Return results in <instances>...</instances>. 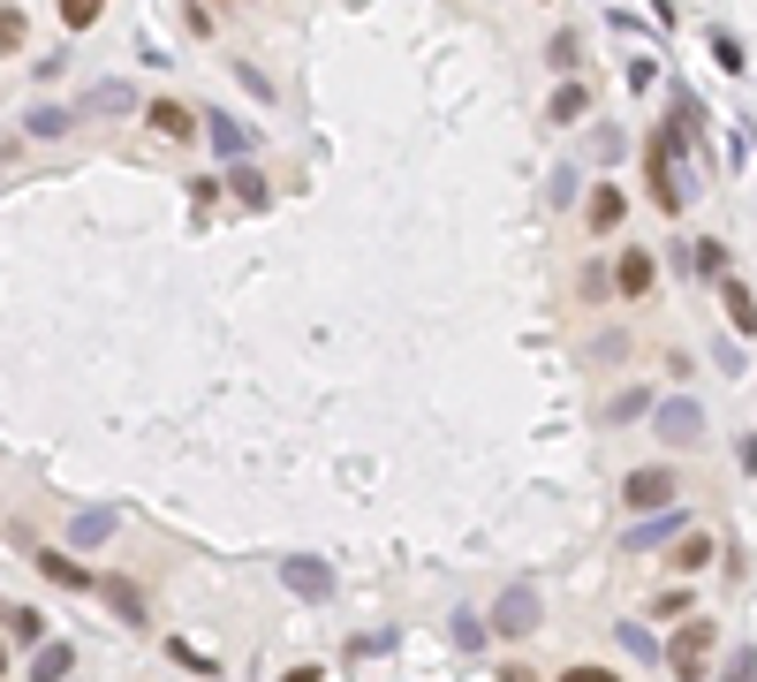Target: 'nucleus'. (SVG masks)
<instances>
[{"instance_id":"nucleus-1","label":"nucleus","mask_w":757,"mask_h":682,"mask_svg":"<svg viewBox=\"0 0 757 682\" xmlns=\"http://www.w3.org/2000/svg\"><path fill=\"white\" fill-rule=\"evenodd\" d=\"M689 137H682V122L674 130H659L651 145H644V182H651V205L659 212H682L689 205V182H682V168H674V153H682Z\"/></svg>"},{"instance_id":"nucleus-2","label":"nucleus","mask_w":757,"mask_h":682,"mask_svg":"<svg viewBox=\"0 0 757 682\" xmlns=\"http://www.w3.org/2000/svg\"><path fill=\"white\" fill-rule=\"evenodd\" d=\"M492 630H500V637H530V630H538V592H530V584H508L500 607H492Z\"/></svg>"},{"instance_id":"nucleus-3","label":"nucleus","mask_w":757,"mask_h":682,"mask_svg":"<svg viewBox=\"0 0 757 682\" xmlns=\"http://www.w3.org/2000/svg\"><path fill=\"white\" fill-rule=\"evenodd\" d=\"M705 653H712V622L697 614V622H682V630H674V645H667L659 660H667L674 675H697V668H705Z\"/></svg>"},{"instance_id":"nucleus-4","label":"nucleus","mask_w":757,"mask_h":682,"mask_svg":"<svg viewBox=\"0 0 757 682\" xmlns=\"http://www.w3.org/2000/svg\"><path fill=\"white\" fill-rule=\"evenodd\" d=\"M697 433H705V410H697L689 394L659 402V440H667V448H697Z\"/></svg>"},{"instance_id":"nucleus-5","label":"nucleus","mask_w":757,"mask_h":682,"mask_svg":"<svg viewBox=\"0 0 757 682\" xmlns=\"http://www.w3.org/2000/svg\"><path fill=\"white\" fill-rule=\"evenodd\" d=\"M674 494H682V478H674V471H628V486H621V501H628V509H667V501H674Z\"/></svg>"},{"instance_id":"nucleus-6","label":"nucleus","mask_w":757,"mask_h":682,"mask_svg":"<svg viewBox=\"0 0 757 682\" xmlns=\"http://www.w3.org/2000/svg\"><path fill=\"white\" fill-rule=\"evenodd\" d=\"M281 584H289L296 599H333V569H326V561H310V553L281 561Z\"/></svg>"},{"instance_id":"nucleus-7","label":"nucleus","mask_w":757,"mask_h":682,"mask_svg":"<svg viewBox=\"0 0 757 682\" xmlns=\"http://www.w3.org/2000/svg\"><path fill=\"white\" fill-rule=\"evenodd\" d=\"M145 122H151V137H167V145H190V137H197V114H190L182 99H151Z\"/></svg>"},{"instance_id":"nucleus-8","label":"nucleus","mask_w":757,"mask_h":682,"mask_svg":"<svg viewBox=\"0 0 757 682\" xmlns=\"http://www.w3.org/2000/svg\"><path fill=\"white\" fill-rule=\"evenodd\" d=\"M197 130L212 137V153H220V160H251V145H258V137H251V122H235V114H212V122H197Z\"/></svg>"},{"instance_id":"nucleus-9","label":"nucleus","mask_w":757,"mask_h":682,"mask_svg":"<svg viewBox=\"0 0 757 682\" xmlns=\"http://www.w3.org/2000/svg\"><path fill=\"white\" fill-rule=\"evenodd\" d=\"M99 592H107V607H114L130 630H151V607H145V592H137L130 576H99Z\"/></svg>"},{"instance_id":"nucleus-10","label":"nucleus","mask_w":757,"mask_h":682,"mask_svg":"<svg viewBox=\"0 0 757 682\" xmlns=\"http://www.w3.org/2000/svg\"><path fill=\"white\" fill-rule=\"evenodd\" d=\"M674 531H682V509L667 501V509H651V523H636V531H628V546H636V553H651V546H667Z\"/></svg>"},{"instance_id":"nucleus-11","label":"nucleus","mask_w":757,"mask_h":682,"mask_svg":"<svg viewBox=\"0 0 757 682\" xmlns=\"http://www.w3.org/2000/svg\"><path fill=\"white\" fill-rule=\"evenodd\" d=\"M621 220H628V190H613V182H599V190H591V228H599V235H613Z\"/></svg>"},{"instance_id":"nucleus-12","label":"nucleus","mask_w":757,"mask_h":682,"mask_svg":"<svg viewBox=\"0 0 757 682\" xmlns=\"http://www.w3.org/2000/svg\"><path fill=\"white\" fill-rule=\"evenodd\" d=\"M674 266H682V273H720V266H728V251L705 235V243H682V251H674Z\"/></svg>"},{"instance_id":"nucleus-13","label":"nucleus","mask_w":757,"mask_h":682,"mask_svg":"<svg viewBox=\"0 0 757 682\" xmlns=\"http://www.w3.org/2000/svg\"><path fill=\"white\" fill-rule=\"evenodd\" d=\"M613 281H621V289H628V296H644V289H651V281H659V266H651V251H628V258H621V266H613Z\"/></svg>"},{"instance_id":"nucleus-14","label":"nucleus","mask_w":757,"mask_h":682,"mask_svg":"<svg viewBox=\"0 0 757 682\" xmlns=\"http://www.w3.org/2000/svg\"><path fill=\"white\" fill-rule=\"evenodd\" d=\"M38 569H46L53 584H69V592H91V569H84V561H69V553H53V546L38 553Z\"/></svg>"},{"instance_id":"nucleus-15","label":"nucleus","mask_w":757,"mask_h":682,"mask_svg":"<svg viewBox=\"0 0 757 682\" xmlns=\"http://www.w3.org/2000/svg\"><path fill=\"white\" fill-rule=\"evenodd\" d=\"M613 637H621V653H628L636 668H659V645H651V630H644V622H621Z\"/></svg>"},{"instance_id":"nucleus-16","label":"nucleus","mask_w":757,"mask_h":682,"mask_svg":"<svg viewBox=\"0 0 757 682\" xmlns=\"http://www.w3.org/2000/svg\"><path fill=\"white\" fill-rule=\"evenodd\" d=\"M728 327H735V334H757V296L743 281H728Z\"/></svg>"},{"instance_id":"nucleus-17","label":"nucleus","mask_w":757,"mask_h":682,"mask_svg":"<svg viewBox=\"0 0 757 682\" xmlns=\"http://www.w3.org/2000/svg\"><path fill=\"white\" fill-rule=\"evenodd\" d=\"M667 546H674V569H705V561H712V538H705V531H689V538L674 531Z\"/></svg>"},{"instance_id":"nucleus-18","label":"nucleus","mask_w":757,"mask_h":682,"mask_svg":"<svg viewBox=\"0 0 757 682\" xmlns=\"http://www.w3.org/2000/svg\"><path fill=\"white\" fill-rule=\"evenodd\" d=\"M69 668H76V653H69V645H38V653H30V675H38V682L69 675Z\"/></svg>"},{"instance_id":"nucleus-19","label":"nucleus","mask_w":757,"mask_h":682,"mask_svg":"<svg viewBox=\"0 0 757 682\" xmlns=\"http://www.w3.org/2000/svg\"><path fill=\"white\" fill-rule=\"evenodd\" d=\"M107 531H114V509H84L76 523H69V538H76V546H99Z\"/></svg>"},{"instance_id":"nucleus-20","label":"nucleus","mask_w":757,"mask_h":682,"mask_svg":"<svg viewBox=\"0 0 757 682\" xmlns=\"http://www.w3.org/2000/svg\"><path fill=\"white\" fill-rule=\"evenodd\" d=\"M576 114H591V84H561L553 92V122H576Z\"/></svg>"},{"instance_id":"nucleus-21","label":"nucleus","mask_w":757,"mask_h":682,"mask_svg":"<svg viewBox=\"0 0 757 682\" xmlns=\"http://www.w3.org/2000/svg\"><path fill=\"white\" fill-rule=\"evenodd\" d=\"M0 622H8L15 645H38V637H46V614H38V607H15V614H0Z\"/></svg>"},{"instance_id":"nucleus-22","label":"nucleus","mask_w":757,"mask_h":682,"mask_svg":"<svg viewBox=\"0 0 757 682\" xmlns=\"http://www.w3.org/2000/svg\"><path fill=\"white\" fill-rule=\"evenodd\" d=\"M167 653H174V668H190V675H220V668H212V653H197L190 637H167Z\"/></svg>"},{"instance_id":"nucleus-23","label":"nucleus","mask_w":757,"mask_h":682,"mask_svg":"<svg viewBox=\"0 0 757 682\" xmlns=\"http://www.w3.org/2000/svg\"><path fill=\"white\" fill-rule=\"evenodd\" d=\"M448 637H454V653H477V645H485V622H477V614H454Z\"/></svg>"},{"instance_id":"nucleus-24","label":"nucleus","mask_w":757,"mask_h":682,"mask_svg":"<svg viewBox=\"0 0 757 682\" xmlns=\"http://www.w3.org/2000/svg\"><path fill=\"white\" fill-rule=\"evenodd\" d=\"M84 107H91V114H122V107H130V84H99Z\"/></svg>"},{"instance_id":"nucleus-25","label":"nucleus","mask_w":757,"mask_h":682,"mask_svg":"<svg viewBox=\"0 0 757 682\" xmlns=\"http://www.w3.org/2000/svg\"><path fill=\"white\" fill-rule=\"evenodd\" d=\"M69 122H76V114H69V107H38V114H30V137H61V130H69Z\"/></svg>"},{"instance_id":"nucleus-26","label":"nucleus","mask_w":757,"mask_h":682,"mask_svg":"<svg viewBox=\"0 0 757 682\" xmlns=\"http://www.w3.org/2000/svg\"><path fill=\"white\" fill-rule=\"evenodd\" d=\"M99 8H107V0H61V23H69V31H91Z\"/></svg>"},{"instance_id":"nucleus-27","label":"nucleus","mask_w":757,"mask_h":682,"mask_svg":"<svg viewBox=\"0 0 757 682\" xmlns=\"http://www.w3.org/2000/svg\"><path fill=\"white\" fill-rule=\"evenodd\" d=\"M235 197H243V205H266L273 190H266V174L258 168H235Z\"/></svg>"},{"instance_id":"nucleus-28","label":"nucleus","mask_w":757,"mask_h":682,"mask_svg":"<svg viewBox=\"0 0 757 682\" xmlns=\"http://www.w3.org/2000/svg\"><path fill=\"white\" fill-rule=\"evenodd\" d=\"M23 46V8H0V53Z\"/></svg>"},{"instance_id":"nucleus-29","label":"nucleus","mask_w":757,"mask_h":682,"mask_svg":"<svg viewBox=\"0 0 757 682\" xmlns=\"http://www.w3.org/2000/svg\"><path fill=\"white\" fill-rule=\"evenodd\" d=\"M644 410H651V394H644V387H636V394H613V417H644Z\"/></svg>"},{"instance_id":"nucleus-30","label":"nucleus","mask_w":757,"mask_h":682,"mask_svg":"<svg viewBox=\"0 0 757 682\" xmlns=\"http://www.w3.org/2000/svg\"><path fill=\"white\" fill-rule=\"evenodd\" d=\"M0 675H8V637H0Z\"/></svg>"}]
</instances>
